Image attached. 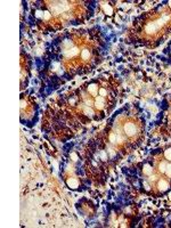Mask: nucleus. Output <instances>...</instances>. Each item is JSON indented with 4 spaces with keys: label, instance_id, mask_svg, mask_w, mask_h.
<instances>
[{
    "label": "nucleus",
    "instance_id": "7ed1b4c3",
    "mask_svg": "<svg viewBox=\"0 0 171 228\" xmlns=\"http://www.w3.org/2000/svg\"><path fill=\"white\" fill-rule=\"evenodd\" d=\"M170 7H171V2H170Z\"/></svg>",
    "mask_w": 171,
    "mask_h": 228
},
{
    "label": "nucleus",
    "instance_id": "f03ea898",
    "mask_svg": "<svg viewBox=\"0 0 171 228\" xmlns=\"http://www.w3.org/2000/svg\"><path fill=\"white\" fill-rule=\"evenodd\" d=\"M165 175L171 178V163H168V166H166V171H165Z\"/></svg>",
    "mask_w": 171,
    "mask_h": 228
},
{
    "label": "nucleus",
    "instance_id": "f257e3e1",
    "mask_svg": "<svg viewBox=\"0 0 171 228\" xmlns=\"http://www.w3.org/2000/svg\"><path fill=\"white\" fill-rule=\"evenodd\" d=\"M165 158H166L168 161L171 162V148H168V149L165 151Z\"/></svg>",
    "mask_w": 171,
    "mask_h": 228
}]
</instances>
